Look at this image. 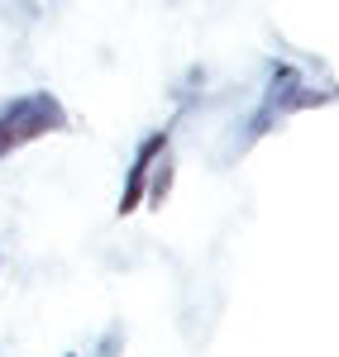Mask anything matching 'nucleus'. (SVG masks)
I'll return each instance as SVG.
<instances>
[{"label":"nucleus","mask_w":339,"mask_h":357,"mask_svg":"<svg viewBox=\"0 0 339 357\" xmlns=\"http://www.w3.org/2000/svg\"><path fill=\"white\" fill-rule=\"evenodd\" d=\"M163 148H168V134H148L143 138V148L134 153V167H129V186H124V200H120V215H129V210L143 200V191H148V172H153V162H158Z\"/></svg>","instance_id":"obj_2"},{"label":"nucleus","mask_w":339,"mask_h":357,"mask_svg":"<svg viewBox=\"0 0 339 357\" xmlns=\"http://www.w3.org/2000/svg\"><path fill=\"white\" fill-rule=\"evenodd\" d=\"M0 114H5L10 134L20 138V148L67 124V114H62V105H57V96H48V91H29V96H15V100H5V105H0Z\"/></svg>","instance_id":"obj_1"},{"label":"nucleus","mask_w":339,"mask_h":357,"mask_svg":"<svg viewBox=\"0 0 339 357\" xmlns=\"http://www.w3.org/2000/svg\"><path fill=\"white\" fill-rule=\"evenodd\" d=\"M0 267H5V252H0Z\"/></svg>","instance_id":"obj_3"},{"label":"nucleus","mask_w":339,"mask_h":357,"mask_svg":"<svg viewBox=\"0 0 339 357\" xmlns=\"http://www.w3.org/2000/svg\"><path fill=\"white\" fill-rule=\"evenodd\" d=\"M67 357H77V353H67Z\"/></svg>","instance_id":"obj_4"}]
</instances>
